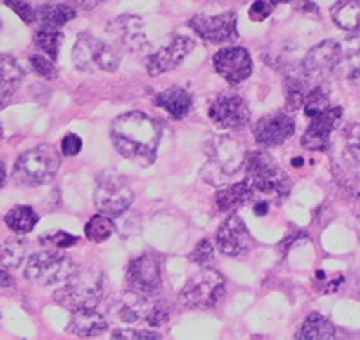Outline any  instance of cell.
Returning <instances> with one entry per match:
<instances>
[{"label":"cell","instance_id":"cell-1","mask_svg":"<svg viewBox=\"0 0 360 340\" xmlns=\"http://www.w3.org/2000/svg\"><path fill=\"white\" fill-rule=\"evenodd\" d=\"M162 126L143 112H128L115 117L110 126V140L119 155L141 168L152 166L157 159Z\"/></svg>","mask_w":360,"mask_h":340},{"label":"cell","instance_id":"cell-2","mask_svg":"<svg viewBox=\"0 0 360 340\" xmlns=\"http://www.w3.org/2000/svg\"><path fill=\"white\" fill-rule=\"evenodd\" d=\"M247 181L254 191L256 200H285L292 189V182L288 175L283 171L265 150L249 152L243 160Z\"/></svg>","mask_w":360,"mask_h":340},{"label":"cell","instance_id":"cell-3","mask_svg":"<svg viewBox=\"0 0 360 340\" xmlns=\"http://www.w3.org/2000/svg\"><path fill=\"white\" fill-rule=\"evenodd\" d=\"M105 295V275L94 268L79 270L54 294V301L70 313L94 310Z\"/></svg>","mask_w":360,"mask_h":340},{"label":"cell","instance_id":"cell-4","mask_svg":"<svg viewBox=\"0 0 360 340\" xmlns=\"http://www.w3.org/2000/svg\"><path fill=\"white\" fill-rule=\"evenodd\" d=\"M60 169V155L53 146L41 144L22 153L13 168V178L20 185L37 188L49 184Z\"/></svg>","mask_w":360,"mask_h":340},{"label":"cell","instance_id":"cell-5","mask_svg":"<svg viewBox=\"0 0 360 340\" xmlns=\"http://www.w3.org/2000/svg\"><path fill=\"white\" fill-rule=\"evenodd\" d=\"M245 155L242 143H238L233 137H217L209 143V159L202 175L213 185H221L242 168Z\"/></svg>","mask_w":360,"mask_h":340},{"label":"cell","instance_id":"cell-6","mask_svg":"<svg viewBox=\"0 0 360 340\" xmlns=\"http://www.w3.org/2000/svg\"><path fill=\"white\" fill-rule=\"evenodd\" d=\"M78 272L76 263L62 252L56 250H40L29 258L25 265L24 275L31 283L51 287V285L67 283L74 274Z\"/></svg>","mask_w":360,"mask_h":340},{"label":"cell","instance_id":"cell-7","mask_svg":"<svg viewBox=\"0 0 360 340\" xmlns=\"http://www.w3.org/2000/svg\"><path fill=\"white\" fill-rule=\"evenodd\" d=\"M134 202V191L121 173L108 169L99 175L94 189V204L105 216H123Z\"/></svg>","mask_w":360,"mask_h":340},{"label":"cell","instance_id":"cell-8","mask_svg":"<svg viewBox=\"0 0 360 340\" xmlns=\"http://www.w3.org/2000/svg\"><path fill=\"white\" fill-rule=\"evenodd\" d=\"M74 65L83 72H114L117 70L119 53L112 46L98 38L83 33L79 34L72 49Z\"/></svg>","mask_w":360,"mask_h":340},{"label":"cell","instance_id":"cell-9","mask_svg":"<svg viewBox=\"0 0 360 340\" xmlns=\"http://www.w3.org/2000/svg\"><path fill=\"white\" fill-rule=\"evenodd\" d=\"M225 294V277L213 268H204L180 290L179 303L184 308H213Z\"/></svg>","mask_w":360,"mask_h":340},{"label":"cell","instance_id":"cell-10","mask_svg":"<svg viewBox=\"0 0 360 340\" xmlns=\"http://www.w3.org/2000/svg\"><path fill=\"white\" fill-rule=\"evenodd\" d=\"M340 58V41H321L307 54L301 63V72L311 81V85H321L324 78L335 74Z\"/></svg>","mask_w":360,"mask_h":340},{"label":"cell","instance_id":"cell-11","mask_svg":"<svg viewBox=\"0 0 360 340\" xmlns=\"http://www.w3.org/2000/svg\"><path fill=\"white\" fill-rule=\"evenodd\" d=\"M209 119L225 130L243 128L250 119V110L242 96L233 92H221L209 105Z\"/></svg>","mask_w":360,"mask_h":340},{"label":"cell","instance_id":"cell-12","mask_svg":"<svg viewBox=\"0 0 360 340\" xmlns=\"http://www.w3.org/2000/svg\"><path fill=\"white\" fill-rule=\"evenodd\" d=\"M189 27L195 31L200 38L211 44H231L238 40L236 29V13L227 11L217 15V17H207V15H197L188 20Z\"/></svg>","mask_w":360,"mask_h":340},{"label":"cell","instance_id":"cell-13","mask_svg":"<svg viewBox=\"0 0 360 340\" xmlns=\"http://www.w3.org/2000/svg\"><path fill=\"white\" fill-rule=\"evenodd\" d=\"M252 236L247 229L245 221L238 214H231L227 220L218 227L217 230V245L221 254L229 258L247 254L252 249Z\"/></svg>","mask_w":360,"mask_h":340},{"label":"cell","instance_id":"cell-14","mask_svg":"<svg viewBox=\"0 0 360 340\" xmlns=\"http://www.w3.org/2000/svg\"><path fill=\"white\" fill-rule=\"evenodd\" d=\"M107 33L114 38L117 46L131 53H144L150 49V40L144 31V22L134 15L117 17L107 25Z\"/></svg>","mask_w":360,"mask_h":340},{"label":"cell","instance_id":"cell-15","mask_svg":"<svg viewBox=\"0 0 360 340\" xmlns=\"http://www.w3.org/2000/svg\"><path fill=\"white\" fill-rule=\"evenodd\" d=\"M127 283L131 290L141 294L155 295L160 292L162 279H160L159 259L153 254H143L128 265Z\"/></svg>","mask_w":360,"mask_h":340},{"label":"cell","instance_id":"cell-16","mask_svg":"<svg viewBox=\"0 0 360 340\" xmlns=\"http://www.w3.org/2000/svg\"><path fill=\"white\" fill-rule=\"evenodd\" d=\"M214 70L231 85L243 83L252 74V58L245 47H227L214 54Z\"/></svg>","mask_w":360,"mask_h":340},{"label":"cell","instance_id":"cell-17","mask_svg":"<svg viewBox=\"0 0 360 340\" xmlns=\"http://www.w3.org/2000/svg\"><path fill=\"white\" fill-rule=\"evenodd\" d=\"M252 131L256 143L262 146H279L294 136L295 121L285 112H276V114L263 115L262 119L256 121Z\"/></svg>","mask_w":360,"mask_h":340},{"label":"cell","instance_id":"cell-18","mask_svg":"<svg viewBox=\"0 0 360 340\" xmlns=\"http://www.w3.org/2000/svg\"><path fill=\"white\" fill-rule=\"evenodd\" d=\"M342 108L340 107H328L321 114L310 117V124L304 130V136L301 137V146L314 152H324L328 150L332 131L339 124Z\"/></svg>","mask_w":360,"mask_h":340},{"label":"cell","instance_id":"cell-19","mask_svg":"<svg viewBox=\"0 0 360 340\" xmlns=\"http://www.w3.org/2000/svg\"><path fill=\"white\" fill-rule=\"evenodd\" d=\"M197 47L195 40L189 37H175L168 46L159 49L157 53L150 54L146 60V70L150 76H159V74L169 72L176 69L184 62L186 56Z\"/></svg>","mask_w":360,"mask_h":340},{"label":"cell","instance_id":"cell-20","mask_svg":"<svg viewBox=\"0 0 360 340\" xmlns=\"http://www.w3.org/2000/svg\"><path fill=\"white\" fill-rule=\"evenodd\" d=\"M153 303L150 301V295L141 294L137 290L121 292L110 303V317L117 322L135 324L141 320H146L152 312Z\"/></svg>","mask_w":360,"mask_h":340},{"label":"cell","instance_id":"cell-21","mask_svg":"<svg viewBox=\"0 0 360 340\" xmlns=\"http://www.w3.org/2000/svg\"><path fill=\"white\" fill-rule=\"evenodd\" d=\"M108 324L110 322L101 313L94 312V310H83V312L72 313L70 324L67 326V333L90 339V336H98L107 332Z\"/></svg>","mask_w":360,"mask_h":340},{"label":"cell","instance_id":"cell-22","mask_svg":"<svg viewBox=\"0 0 360 340\" xmlns=\"http://www.w3.org/2000/svg\"><path fill=\"white\" fill-rule=\"evenodd\" d=\"M157 107L164 108L175 119H184L191 110V94L182 86H169L153 98Z\"/></svg>","mask_w":360,"mask_h":340},{"label":"cell","instance_id":"cell-23","mask_svg":"<svg viewBox=\"0 0 360 340\" xmlns=\"http://www.w3.org/2000/svg\"><path fill=\"white\" fill-rule=\"evenodd\" d=\"M335 74L349 79L360 78V34H352L340 41V58Z\"/></svg>","mask_w":360,"mask_h":340},{"label":"cell","instance_id":"cell-24","mask_svg":"<svg viewBox=\"0 0 360 340\" xmlns=\"http://www.w3.org/2000/svg\"><path fill=\"white\" fill-rule=\"evenodd\" d=\"M330 15L337 27L360 33V0H337Z\"/></svg>","mask_w":360,"mask_h":340},{"label":"cell","instance_id":"cell-25","mask_svg":"<svg viewBox=\"0 0 360 340\" xmlns=\"http://www.w3.org/2000/svg\"><path fill=\"white\" fill-rule=\"evenodd\" d=\"M254 198V191L250 188L249 181H242L238 184L229 185V188L221 189L220 193L217 195V207L221 213H229V211L236 209L240 205L247 204Z\"/></svg>","mask_w":360,"mask_h":340},{"label":"cell","instance_id":"cell-26","mask_svg":"<svg viewBox=\"0 0 360 340\" xmlns=\"http://www.w3.org/2000/svg\"><path fill=\"white\" fill-rule=\"evenodd\" d=\"M311 86L315 85H311V81L303 72L288 76L285 79V107H287V112H297L303 107Z\"/></svg>","mask_w":360,"mask_h":340},{"label":"cell","instance_id":"cell-27","mask_svg":"<svg viewBox=\"0 0 360 340\" xmlns=\"http://www.w3.org/2000/svg\"><path fill=\"white\" fill-rule=\"evenodd\" d=\"M297 340H332L335 339V326L321 313H310L303 326L295 333Z\"/></svg>","mask_w":360,"mask_h":340},{"label":"cell","instance_id":"cell-28","mask_svg":"<svg viewBox=\"0 0 360 340\" xmlns=\"http://www.w3.org/2000/svg\"><path fill=\"white\" fill-rule=\"evenodd\" d=\"M78 15V9L70 4H45L38 9V24L40 27L60 29L69 24Z\"/></svg>","mask_w":360,"mask_h":340},{"label":"cell","instance_id":"cell-29","mask_svg":"<svg viewBox=\"0 0 360 340\" xmlns=\"http://www.w3.org/2000/svg\"><path fill=\"white\" fill-rule=\"evenodd\" d=\"M24 78V69L8 54H0V98L4 101L8 94H13L18 83Z\"/></svg>","mask_w":360,"mask_h":340},{"label":"cell","instance_id":"cell-30","mask_svg":"<svg viewBox=\"0 0 360 340\" xmlns=\"http://www.w3.org/2000/svg\"><path fill=\"white\" fill-rule=\"evenodd\" d=\"M6 225L17 234H27L37 227L38 214L29 205H17L4 216Z\"/></svg>","mask_w":360,"mask_h":340},{"label":"cell","instance_id":"cell-31","mask_svg":"<svg viewBox=\"0 0 360 340\" xmlns=\"http://www.w3.org/2000/svg\"><path fill=\"white\" fill-rule=\"evenodd\" d=\"M25 250H27V243L20 236L6 240L0 245V265L8 268V270H15V268H18L24 263Z\"/></svg>","mask_w":360,"mask_h":340},{"label":"cell","instance_id":"cell-32","mask_svg":"<svg viewBox=\"0 0 360 340\" xmlns=\"http://www.w3.org/2000/svg\"><path fill=\"white\" fill-rule=\"evenodd\" d=\"M34 46L45 54V56H49L51 60L56 62L58 53H60V47H62L63 41V34L60 29L54 27H38V31L34 33L33 37Z\"/></svg>","mask_w":360,"mask_h":340},{"label":"cell","instance_id":"cell-33","mask_svg":"<svg viewBox=\"0 0 360 340\" xmlns=\"http://www.w3.org/2000/svg\"><path fill=\"white\" fill-rule=\"evenodd\" d=\"M115 225L110 216L99 213L98 216H92L85 225V236L94 243H101L108 240L114 234Z\"/></svg>","mask_w":360,"mask_h":340},{"label":"cell","instance_id":"cell-34","mask_svg":"<svg viewBox=\"0 0 360 340\" xmlns=\"http://www.w3.org/2000/svg\"><path fill=\"white\" fill-rule=\"evenodd\" d=\"M304 114L308 117H314V115L321 114L323 110H326L330 107V98H328V91L324 89V85H315L311 86V91L308 92L307 101H304Z\"/></svg>","mask_w":360,"mask_h":340},{"label":"cell","instance_id":"cell-35","mask_svg":"<svg viewBox=\"0 0 360 340\" xmlns=\"http://www.w3.org/2000/svg\"><path fill=\"white\" fill-rule=\"evenodd\" d=\"M344 148L352 162L360 164V123L349 124L344 130Z\"/></svg>","mask_w":360,"mask_h":340},{"label":"cell","instance_id":"cell-36","mask_svg":"<svg viewBox=\"0 0 360 340\" xmlns=\"http://www.w3.org/2000/svg\"><path fill=\"white\" fill-rule=\"evenodd\" d=\"M29 63L33 67L34 72L38 76L45 79H54L58 76L56 67H54V60H51L49 56H44V54H33L29 58Z\"/></svg>","mask_w":360,"mask_h":340},{"label":"cell","instance_id":"cell-37","mask_svg":"<svg viewBox=\"0 0 360 340\" xmlns=\"http://www.w3.org/2000/svg\"><path fill=\"white\" fill-rule=\"evenodd\" d=\"M4 4L13 13H17V17H20L25 24H33L38 20V9L29 4L27 0H4Z\"/></svg>","mask_w":360,"mask_h":340},{"label":"cell","instance_id":"cell-38","mask_svg":"<svg viewBox=\"0 0 360 340\" xmlns=\"http://www.w3.org/2000/svg\"><path fill=\"white\" fill-rule=\"evenodd\" d=\"M169 317H172V306L166 301H159V303L153 304L152 312L148 315L146 322L152 326V328H160L164 324L169 322Z\"/></svg>","mask_w":360,"mask_h":340},{"label":"cell","instance_id":"cell-39","mask_svg":"<svg viewBox=\"0 0 360 340\" xmlns=\"http://www.w3.org/2000/svg\"><path fill=\"white\" fill-rule=\"evenodd\" d=\"M189 259L195 261L197 265H207L214 259V249H213V243L209 242V240H200L198 245L195 247L191 254H189Z\"/></svg>","mask_w":360,"mask_h":340},{"label":"cell","instance_id":"cell-40","mask_svg":"<svg viewBox=\"0 0 360 340\" xmlns=\"http://www.w3.org/2000/svg\"><path fill=\"white\" fill-rule=\"evenodd\" d=\"M114 340H159L162 336L157 332H143V329H115L112 333Z\"/></svg>","mask_w":360,"mask_h":340},{"label":"cell","instance_id":"cell-41","mask_svg":"<svg viewBox=\"0 0 360 340\" xmlns=\"http://www.w3.org/2000/svg\"><path fill=\"white\" fill-rule=\"evenodd\" d=\"M45 242H49L51 245L54 247V249H69V247H74L76 243H78V238L76 236H72V234L69 233H63V230H58L56 234H53V236H47L45 238Z\"/></svg>","mask_w":360,"mask_h":340},{"label":"cell","instance_id":"cell-42","mask_svg":"<svg viewBox=\"0 0 360 340\" xmlns=\"http://www.w3.org/2000/svg\"><path fill=\"white\" fill-rule=\"evenodd\" d=\"M272 13V4L265 0H256L249 9V17L252 22H263Z\"/></svg>","mask_w":360,"mask_h":340},{"label":"cell","instance_id":"cell-43","mask_svg":"<svg viewBox=\"0 0 360 340\" xmlns=\"http://www.w3.org/2000/svg\"><path fill=\"white\" fill-rule=\"evenodd\" d=\"M83 148V140L79 139L78 136H74V133H69V136L63 137L62 140V153L67 157H74L78 155L82 152Z\"/></svg>","mask_w":360,"mask_h":340},{"label":"cell","instance_id":"cell-44","mask_svg":"<svg viewBox=\"0 0 360 340\" xmlns=\"http://www.w3.org/2000/svg\"><path fill=\"white\" fill-rule=\"evenodd\" d=\"M101 0H70V6L76 9H83V11H89V9H94Z\"/></svg>","mask_w":360,"mask_h":340},{"label":"cell","instance_id":"cell-45","mask_svg":"<svg viewBox=\"0 0 360 340\" xmlns=\"http://www.w3.org/2000/svg\"><path fill=\"white\" fill-rule=\"evenodd\" d=\"M15 287V279H13V275L9 274L8 268H0V288H13Z\"/></svg>","mask_w":360,"mask_h":340},{"label":"cell","instance_id":"cell-46","mask_svg":"<svg viewBox=\"0 0 360 340\" xmlns=\"http://www.w3.org/2000/svg\"><path fill=\"white\" fill-rule=\"evenodd\" d=\"M269 200H256V204H254V214L256 216H265L269 213Z\"/></svg>","mask_w":360,"mask_h":340},{"label":"cell","instance_id":"cell-47","mask_svg":"<svg viewBox=\"0 0 360 340\" xmlns=\"http://www.w3.org/2000/svg\"><path fill=\"white\" fill-rule=\"evenodd\" d=\"M294 8L304 9V11H308V13H317V6H315L311 0H303V2H301V6H294Z\"/></svg>","mask_w":360,"mask_h":340},{"label":"cell","instance_id":"cell-48","mask_svg":"<svg viewBox=\"0 0 360 340\" xmlns=\"http://www.w3.org/2000/svg\"><path fill=\"white\" fill-rule=\"evenodd\" d=\"M4 182H6V164L0 160V188L4 185Z\"/></svg>","mask_w":360,"mask_h":340},{"label":"cell","instance_id":"cell-49","mask_svg":"<svg viewBox=\"0 0 360 340\" xmlns=\"http://www.w3.org/2000/svg\"><path fill=\"white\" fill-rule=\"evenodd\" d=\"M292 0H270V4L272 6H278V4H288Z\"/></svg>","mask_w":360,"mask_h":340},{"label":"cell","instance_id":"cell-50","mask_svg":"<svg viewBox=\"0 0 360 340\" xmlns=\"http://www.w3.org/2000/svg\"><path fill=\"white\" fill-rule=\"evenodd\" d=\"M292 166H294V168H295V166H297V168H299V166H303V159H294V160H292Z\"/></svg>","mask_w":360,"mask_h":340},{"label":"cell","instance_id":"cell-51","mask_svg":"<svg viewBox=\"0 0 360 340\" xmlns=\"http://www.w3.org/2000/svg\"><path fill=\"white\" fill-rule=\"evenodd\" d=\"M0 137H4V130H2V124H0Z\"/></svg>","mask_w":360,"mask_h":340},{"label":"cell","instance_id":"cell-52","mask_svg":"<svg viewBox=\"0 0 360 340\" xmlns=\"http://www.w3.org/2000/svg\"><path fill=\"white\" fill-rule=\"evenodd\" d=\"M0 27H2V22H0Z\"/></svg>","mask_w":360,"mask_h":340},{"label":"cell","instance_id":"cell-53","mask_svg":"<svg viewBox=\"0 0 360 340\" xmlns=\"http://www.w3.org/2000/svg\"><path fill=\"white\" fill-rule=\"evenodd\" d=\"M101 2H107V0H101Z\"/></svg>","mask_w":360,"mask_h":340}]
</instances>
